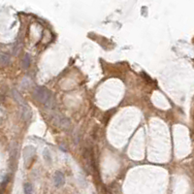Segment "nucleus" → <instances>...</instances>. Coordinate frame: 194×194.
Listing matches in <instances>:
<instances>
[{
	"mask_svg": "<svg viewBox=\"0 0 194 194\" xmlns=\"http://www.w3.org/2000/svg\"><path fill=\"white\" fill-rule=\"evenodd\" d=\"M34 98L36 99L38 102L44 104V105L48 107L53 106V95L51 91L43 86H38L34 90Z\"/></svg>",
	"mask_w": 194,
	"mask_h": 194,
	"instance_id": "f257e3e1",
	"label": "nucleus"
},
{
	"mask_svg": "<svg viewBox=\"0 0 194 194\" xmlns=\"http://www.w3.org/2000/svg\"><path fill=\"white\" fill-rule=\"evenodd\" d=\"M35 152H36V150H35V148L31 147V146L25 148L24 150V158L25 164L27 165V163H29L31 161V159L35 155Z\"/></svg>",
	"mask_w": 194,
	"mask_h": 194,
	"instance_id": "f03ea898",
	"label": "nucleus"
},
{
	"mask_svg": "<svg viewBox=\"0 0 194 194\" xmlns=\"http://www.w3.org/2000/svg\"><path fill=\"white\" fill-rule=\"evenodd\" d=\"M53 181H55V185L57 187H60V186H62L65 183V177H64V175H63V173L59 172V171L55 173V178H53Z\"/></svg>",
	"mask_w": 194,
	"mask_h": 194,
	"instance_id": "7ed1b4c3",
	"label": "nucleus"
},
{
	"mask_svg": "<svg viewBox=\"0 0 194 194\" xmlns=\"http://www.w3.org/2000/svg\"><path fill=\"white\" fill-rule=\"evenodd\" d=\"M22 117H24V119H29L30 117H31V111H30L29 107L27 105H25V104H22Z\"/></svg>",
	"mask_w": 194,
	"mask_h": 194,
	"instance_id": "20e7f679",
	"label": "nucleus"
},
{
	"mask_svg": "<svg viewBox=\"0 0 194 194\" xmlns=\"http://www.w3.org/2000/svg\"><path fill=\"white\" fill-rule=\"evenodd\" d=\"M10 62V57L6 53H0V63L3 65H7L9 64Z\"/></svg>",
	"mask_w": 194,
	"mask_h": 194,
	"instance_id": "39448f33",
	"label": "nucleus"
},
{
	"mask_svg": "<svg viewBox=\"0 0 194 194\" xmlns=\"http://www.w3.org/2000/svg\"><path fill=\"white\" fill-rule=\"evenodd\" d=\"M43 157H44V159L49 163V164L52 162V156H51V154L48 149H45L44 152H43Z\"/></svg>",
	"mask_w": 194,
	"mask_h": 194,
	"instance_id": "423d86ee",
	"label": "nucleus"
},
{
	"mask_svg": "<svg viewBox=\"0 0 194 194\" xmlns=\"http://www.w3.org/2000/svg\"><path fill=\"white\" fill-rule=\"evenodd\" d=\"M29 64H30V57L28 55H25L24 60H22V67L24 69H27L29 67Z\"/></svg>",
	"mask_w": 194,
	"mask_h": 194,
	"instance_id": "0eeeda50",
	"label": "nucleus"
},
{
	"mask_svg": "<svg viewBox=\"0 0 194 194\" xmlns=\"http://www.w3.org/2000/svg\"><path fill=\"white\" fill-rule=\"evenodd\" d=\"M24 193L25 194H32L33 193V186L30 183L24 185Z\"/></svg>",
	"mask_w": 194,
	"mask_h": 194,
	"instance_id": "6e6552de",
	"label": "nucleus"
}]
</instances>
